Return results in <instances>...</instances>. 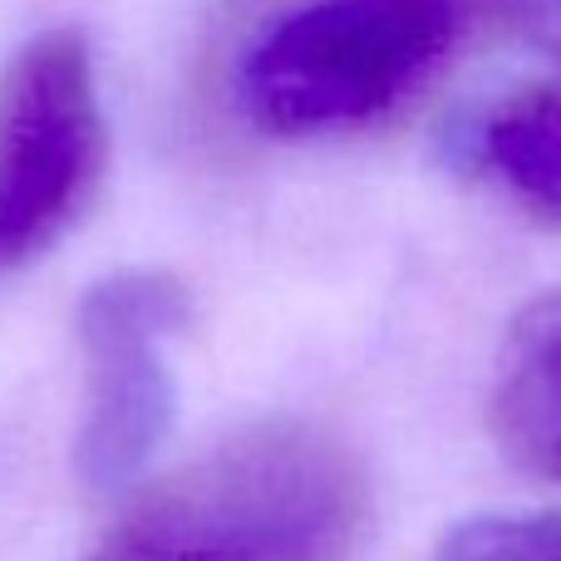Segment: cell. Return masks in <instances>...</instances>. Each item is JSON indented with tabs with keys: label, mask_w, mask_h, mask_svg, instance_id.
<instances>
[{
	"label": "cell",
	"mask_w": 561,
	"mask_h": 561,
	"mask_svg": "<svg viewBox=\"0 0 561 561\" xmlns=\"http://www.w3.org/2000/svg\"><path fill=\"white\" fill-rule=\"evenodd\" d=\"M187 320V286L173 272H114L79 300L89 404L75 468L84 488L114 493L134 483L173 428L178 389L163 340Z\"/></svg>",
	"instance_id": "obj_4"
},
{
	"label": "cell",
	"mask_w": 561,
	"mask_h": 561,
	"mask_svg": "<svg viewBox=\"0 0 561 561\" xmlns=\"http://www.w3.org/2000/svg\"><path fill=\"white\" fill-rule=\"evenodd\" d=\"M99 168L104 108L84 35H35L0 69V276L75 222Z\"/></svg>",
	"instance_id": "obj_3"
},
{
	"label": "cell",
	"mask_w": 561,
	"mask_h": 561,
	"mask_svg": "<svg viewBox=\"0 0 561 561\" xmlns=\"http://www.w3.org/2000/svg\"><path fill=\"white\" fill-rule=\"evenodd\" d=\"M458 30V0H310L252 45L242 108L280 138L375 124L444 65Z\"/></svg>",
	"instance_id": "obj_2"
},
{
	"label": "cell",
	"mask_w": 561,
	"mask_h": 561,
	"mask_svg": "<svg viewBox=\"0 0 561 561\" xmlns=\"http://www.w3.org/2000/svg\"><path fill=\"white\" fill-rule=\"evenodd\" d=\"M434 561H561V507L468 517L438 542Z\"/></svg>",
	"instance_id": "obj_7"
},
{
	"label": "cell",
	"mask_w": 561,
	"mask_h": 561,
	"mask_svg": "<svg viewBox=\"0 0 561 561\" xmlns=\"http://www.w3.org/2000/svg\"><path fill=\"white\" fill-rule=\"evenodd\" d=\"M458 158L523 217L561 227V89L533 84L497 99L463 128Z\"/></svg>",
	"instance_id": "obj_6"
},
{
	"label": "cell",
	"mask_w": 561,
	"mask_h": 561,
	"mask_svg": "<svg viewBox=\"0 0 561 561\" xmlns=\"http://www.w3.org/2000/svg\"><path fill=\"white\" fill-rule=\"evenodd\" d=\"M493 5L527 45L561 65V0H493Z\"/></svg>",
	"instance_id": "obj_8"
},
{
	"label": "cell",
	"mask_w": 561,
	"mask_h": 561,
	"mask_svg": "<svg viewBox=\"0 0 561 561\" xmlns=\"http://www.w3.org/2000/svg\"><path fill=\"white\" fill-rule=\"evenodd\" d=\"M375 488L340 434L266 419L148 488L89 561H350Z\"/></svg>",
	"instance_id": "obj_1"
},
{
	"label": "cell",
	"mask_w": 561,
	"mask_h": 561,
	"mask_svg": "<svg viewBox=\"0 0 561 561\" xmlns=\"http://www.w3.org/2000/svg\"><path fill=\"white\" fill-rule=\"evenodd\" d=\"M493 434L523 473L561 483V286L513 320L493 379Z\"/></svg>",
	"instance_id": "obj_5"
}]
</instances>
